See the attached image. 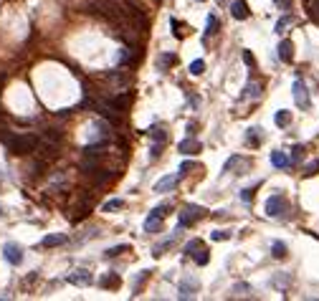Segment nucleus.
<instances>
[{"label": "nucleus", "instance_id": "nucleus-3", "mask_svg": "<svg viewBox=\"0 0 319 301\" xmlns=\"http://www.w3.org/2000/svg\"><path fill=\"white\" fill-rule=\"evenodd\" d=\"M287 213H289V203L281 195H271L266 200V215L269 218H284Z\"/></svg>", "mask_w": 319, "mask_h": 301}, {"label": "nucleus", "instance_id": "nucleus-26", "mask_svg": "<svg viewBox=\"0 0 319 301\" xmlns=\"http://www.w3.org/2000/svg\"><path fill=\"white\" fill-rule=\"evenodd\" d=\"M152 139L160 142V144H165V142H167V132H165L162 127L160 129H152Z\"/></svg>", "mask_w": 319, "mask_h": 301}, {"label": "nucleus", "instance_id": "nucleus-6", "mask_svg": "<svg viewBox=\"0 0 319 301\" xmlns=\"http://www.w3.org/2000/svg\"><path fill=\"white\" fill-rule=\"evenodd\" d=\"M294 99H296V104H299L302 109H309V91H306V86H304L302 79L294 81Z\"/></svg>", "mask_w": 319, "mask_h": 301}, {"label": "nucleus", "instance_id": "nucleus-22", "mask_svg": "<svg viewBox=\"0 0 319 301\" xmlns=\"http://www.w3.org/2000/svg\"><path fill=\"white\" fill-rule=\"evenodd\" d=\"M258 96H261V86H258V84H248L243 99H258Z\"/></svg>", "mask_w": 319, "mask_h": 301}, {"label": "nucleus", "instance_id": "nucleus-28", "mask_svg": "<svg viewBox=\"0 0 319 301\" xmlns=\"http://www.w3.org/2000/svg\"><path fill=\"white\" fill-rule=\"evenodd\" d=\"M203 71H205V63H203V61H193V63H190V74H193V76H200Z\"/></svg>", "mask_w": 319, "mask_h": 301}, {"label": "nucleus", "instance_id": "nucleus-31", "mask_svg": "<svg viewBox=\"0 0 319 301\" xmlns=\"http://www.w3.org/2000/svg\"><path fill=\"white\" fill-rule=\"evenodd\" d=\"M195 167H197L195 162H182V165H180V172H178V175L182 177V175H188L190 170H195Z\"/></svg>", "mask_w": 319, "mask_h": 301}, {"label": "nucleus", "instance_id": "nucleus-17", "mask_svg": "<svg viewBox=\"0 0 319 301\" xmlns=\"http://www.w3.org/2000/svg\"><path fill=\"white\" fill-rule=\"evenodd\" d=\"M63 243H66V236H61V233L56 236V233H53V236H46V238H43L41 246H43V248H56V246H63Z\"/></svg>", "mask_w": 319, "mask_h": 301}, {"label": "nucleus", "instance_id": "nucleus-25", "mask_svg": "<svg viewBox=\"0 0 319 301\" xmlns=\"http://www.w3.org/2000/svg\"><path fill=\"white\" fill-rule=\"evenodd\" d=\"M127 251H129V246L124 243V246H114V248H109L104 256H106V258H114V256H119V253H127Z\"/></svg>", "mask_w": 319, "mask_h": 301}, {"label": "nucleus", "instance_id": "nucleus-19", "mask_svg": "<svg viewBox=\"0 0 319 301\" xmlns=\"http://www.w3.org/2000/svg\"><path fill=\"white\" fill-rule=\"evenodd\" d=\"M273 121H276L279 127H289V124H291V111L279 109V111H276V117H273Z\"/></svg>", "mask_w": 319, "mask_h": 301}, {"label": "nucleus", "instance_id": "nucleus-9", "mask_svg": "<svg viewBox=\"0 0 319 301\" xmlns=\"http://www.w3.org/2000/svg\"><path fill=\"white\" fill-rule=\"evenodd\" d=\"M230 15H233L236 20H246L251 15V10H248V5L243 3V0H233V3H230Z\"/></svg>", "mask_w": 319, "mask_h": 301}, {"label": "nucleus", "instance_id": "nucleus-5", "mask_svg": "<svg viewBox=\"0 0 319 301\" xmlns=\"http://www.w3.org/2000/svg\"><path fill=\"white\" fill-rule=\"evenodd\" d=\"M3 256H5V261L10 266H18L20 261H23V248H20L18 243H5V246H3Z\"/></svg>", "mask_w": 319, "mask_h": 301}, {"label": "nucleus", "instance_id": "nucleus-33", "mask_svg": "<svg viewBox=\"0 0 319 301\" xmlns=\"http://www.w3.org/2000/svg\"><path fill=\"white\" fill-rule=\"evenodd\" d=\"M211 238H213V241H228V238H230V233H228V230H215Z\"/></svg>", "mask_w": 319, "mask_h": 301}, {"label": "nucleus", "instance_id": "nucleus-38", "mask_svg": "<svg viewBox=\"0 0 319 301\" xmlns=\"http://www.w3.org/2000/svg\"><path fill=\"white\" fill-rule=\"evenodd\" d=\"M289 23H291V18H284V20H279V23H276V30L281 33V30H284V28H287Z\"/></svg>", "mask_w": 319, "mask_h": 301}, {"label": "nucleus", "instance_id": "nucleus-21", "mask_svg": "<svg viewBox=\"0 0 319 301\" xmlns=\"http://www.w3.org/2000/svg\"><path fill=\"white\" fill-rule=\"evenodd\" d=\"M306 13L314 23H319V0H306Z\"/></svg>", "mask_w": 319, "mask_h": 301}, {"label": "nucleus", "instance_id": "nucleus-32", "mask_svg": "<svg viewBox=\"0 0 319 301\" xmlns=\"http://www.w3.org/2000/svg\"><path fill=\"white\" fill-rule=\"evenodd\" d=\"M254 190H256V187H246V190H241V200H243V203H251V197H254Z\"/></svg>", "mask_w": 319, "mask_h": 301}, {"label": "nucleus", "instance_id": "nucleus-10", "mask_svg": "<svg viewBox=\"0 0 319 301\" xmlns=\"http://www.w3.org/2000/svg\"><path fill=\"white\" fill-rule=\"evenodd\" d=\"M279 59L284 61V63H291V59H294V43L289 41V38H284L281 43H279Z\"/></svg>", "mask_w": 319, "mask_h": 301}, {"label": "nucleus", "instance_id": "nucleus-13", "mask_svg": "<svg viewBox=\"0 0 319 301\" xmlns=\"http://www.w3.org/2000/svg\"><path fill=\"white\" fill-rule=\"evenodd\" d=\"M175 63H178V56H175V53H170V51H165V53H160V56H157V66H160V71H167V69H172Z\"/></svg>", "mask_w": 319, "mask_h": 301}, {"label": "nucleus", "instance_id": "nucleus-39", "mask_svg": "<svg viewBox=\"0 0 319 301\" xmlns=\"http://www.w3.org/2000/svg\"><path fill=\"white\" fill-rule=\"evenodd\" d=\"M276 5H279L281 10H289V8H291V0H276Z\"/></svg>", "mask_w": 319, "mask_h": 301}, {"label": "nucleus", "instance_id": "nucleus-8", "mask_svg": "<svg viewBox=\"0 0 319 301\" xmlns=\"http://www.w3.org/2000/svg\"><path fill=\"white\" fill-rule=\"evenodd\" d=\"M178 291H180V299H193L195 291H197V281H195V278H182L180 286H178Z\"/></svg>", "mask_w": 319, "mask_h": 301}, {"label": "nucleus", "instance_id": "nucleus-30", "mask_svg": "<svg viewBox=\"0 0 319 301\" xmlns=\"http://www.w3.org/2000/svg\"><path fill=\"white\" fill-rule=\"evenodd\" d=\"M215 26H218V20H215V15H208V26H205V36H213V33H215Z\"/></svg>", "mask_w": 319, "mask_h": 301}, {"label": "nucleus", "instance_id": "nucleus-34", "mask_svg": "<svg viewBox=\"0 0 319 301\" xmlns=\"http://www.w3.org/2000/svg\"><path fill=\"white\" fill-rule=\"evenodd\" d=\"M302 152H304V147H302V144H296V147L291 150V165H294L296 160H299V157H302Z\"/></svg>", "mask_w": 319, "mask_h": 301}, {"label": "nucleus", "instance_id": "nucleus-15", "mask_svg": "<svg viewBox=\"0 0 319 301\" xmlns=\"http://www.w3.org/2000/svg\"><path fill=\"white\" fill-rule=\"evenodd\" d=\"M263 129H256V127H251L248 132H246V144L248 147H258V144L263 142V135H261Z\"/></svg>", "mask_w": 319, "mask_h": 301}, {"label": "nucleus", "instance_id": "nucleus-41", "mask_svg": "<svg viewBox=\"0 0 319 301\" xmlns=\"http://www.w3.org/2000/svg\"><path fill=\"white\" fill-rule=\"evenodd\" d=\"M8 137H10V135H8V129H5L3 124H0V139H3V142H5Z\"/></svg>", "mask_w": 319, "mask_h": 301}, {"label": "nucleus", "instance_id": "nucleus-12", "mask_svg": "<svg viewBox=\"0 0 319 301\" xmlns=\"http://www.w3.org/2000/svg\"><path fill=\"white\" fill-rule=\"evenodd\" d=\"M180 152L182 154H197V152H203V144L197 139H193V137H188V139L180 142Z\"/></svg>", "mask_w": 319, "mask_h": 301}, {"label": "nucleus", "instance_id": "nucleus-20", "mask_svg": "<svg viewBox=\"0 0 319 301\" xmlns=\"http://www.w3.org/2000/svg\"><path fill=\"white\" fill-rule=\"evenodd\" d=\"M287 243H281V241H276V243H273V246H271V256H273V258H287Z\"/></svg>", "mask_w": 319, "mask_h": 301}, {"label": "nucleus", "instance_id": "nucleus-29", "mask_svg": "<svg viewBox=\"0 0 319 301\" xmlns=\"http://www.w3.org/2000/svg\"><path fill=\"white\" fill-rule=\"evenodd\" d=\"M317 172H319V160H314V162H309V165L304 167V175H306V177H312V175H317Z\"/></svg>", "mask_w": 319, "mask_h": 301}, {"label": "nucleus", "instance_id": "nucleus-11", "mask_svg": "<svg viewBox=\"0 0 319 301\" xmlns=\"http://www.w3.org/2000/svg\"><path fill=\"white\" fill-rule=\"evenodd\" d=\"M271 165L276 167V170H287V167L291 165V160L287 157V152H281V150H273V152H271Z\"/></svg>", "mask_w": 319, "mask_h": 301}, {"label": "nucleus", "instance_id": "nucleus-24", "mask_svg": "<svg viewBox=\"0 0 319 301\" xmlns=\"http://www.w3.org/2000/svg\"><path fill=\"white\" fill-rule=\"evenodd\" d=\"M124 203H122V200H119V197H114V200H106V203H104V213H112V210H119V208H122Z\"/></svg>", "mask_w": 319, "mask_h": 301}, {"label": "nucleus", "instance_id": "nucleus-23", "mask_svg": "<svg viewBox=\"0 0 319 301\" xmlns=\"http://www.w3.org/2000/svg\"><path fill=\"white\" fill-rule=\"evenodd\" d=\"M193 258H195L197 266H208V261H211V253H208V248H203V251H197Z\"/></svg>", "mask_w": 319, "mask_h": 301}, {"label": "nucleus", "instance_id": "nucleus-4", "mask_svg": "<svg viewBox=\"0 0 319 301\" xmlns=\"http://www.w3.org/2000/svg\"><path fill=\"white\" fill-rule=\"evenodd\" d=\"M200 218H205V208H197V205H188L180 213V218H178V228H190L195 220H200Z\"/></svg>", "mask_w": 319, "mask_h": 301}, {"label": "nucleus", "instance_id": "nucleus-37", "mask_svg": "<svg viewBox=\"0 0 319 301\" xmlns=\"http://www.w3.org/2000/svg\"><path fill=\"white\" fill-rule=\"evenodd\" d=\"M147 273H150V271H142V273H139V276L135 278V286H137V288H139L142 284H145V281H147Z\"/></svg>", "mask_w": 319, "mask_h": 301}, {"label": "nucleus", "instance_id": "nucleus-14", "mask_svg": "<svg viewBox=\"0 0 319 301\" xmlns=\"http://www.w3.org/2000/svg\"><path fill=\"white\" fill-rule=\"evenodd\" d=\"M119 284H122L119 273H106V276L99 278V286H102V288H119Z\"/></svg>", "mask_w": 319, "mask_h": 301}, {"label": "nucleus", "instance_id": "nucleus-2", "mask_svg": "<svg viewBox=\"0 0 319 301\" xmlns=\"http://www.w3.org/2000/svg\"><path fill=\"white\" fill-rule=\"evenodd\" d=\"M167 210H170L167 203L152 208V213H150L147 220H145V230H147V233H157V230L162 228V218H165V213H167Z\"/></svg>", "mask_w": 319, "mask_h": 301}, {"label": "nucleus", "instance_id": "nucleus-1", "mask_svg": "<svg viewBox=\"0 0 319 301\" xmlns=\"http://www.w3.org/2000/svg\"><path fill=\"white\" fill-rule=\"evenodd\" d=\"M5 144H8V150L13 154H20V157H23V154H30V152L38 150L41 139L36 135H10L5 139Z\"/></svg>", "mask_w": 319, "mask_h": 301}, {"label": "nucleus", "instance_id": "nucleus-40", "mask_svg": "<svg viewBox=\"0 0 319 301\" xmlns=\"http://www.w3.org/2000/svg\"><path fill=\"white\" fill-rule=\"evenodd\" d=\"M243 61H246V66H254V56H251V51H243Z\"/></svg>", "mask_w": 319, "mask_h": 301}, {"label": "nucleus", "instance_id": "nucleus-7", "mask_svg": "<svg viewBox=\"0 0 319 301\" xmlns=\"http://www.w3.org/2000/svg\"><path fill=\"white\" fill-rule=\"evenodd\" d=\"M91 281L94 278H91V273L86 269H76V271L69 273V284H74V286H89Z\"/></svg>", "mask_w": 319, "mask_h": 301}, {"label": "nucleus", "instance_id": "nucleus-27", "mask_svg": "<svg viewBox=\"0 0 319 301\" xmlns=\"http://www.w3.org/2000/svg\"><path fill=\"white\" fill-rule=\"evenodd\" d=\"M241 162H246V160H241L238 154H233V157H230V160H228V162L223 165V172H230V170H233L236 165H241Z\"/></svg>", "mask_w": 319, "mask_h": 301}, {"label": "nucleus", "instance_id": "nucleus-18", "mask_svg": "<svg viewBox=\"0 0 319 301\" xmlns=\"http://www.w3.org/2000/svg\"><path fill=\"white\" fill-rule=\"evenodd\" d=\"M203 248H205V243L200 238H193V241L185 243V253H188V256H195L197 251H203Z\"/></svg>", "mask_w": 319, "mask_h": 301}, {"label": "nucleus", "instance_id": "nucleus-35", "mask_svg": "<svg viewBox=\"0 0 319 301\" xmlns=\"http://www.w3.org/2000/svg\"><path fill=\"white\" fill-rule=\"evenodd\" d=\"M170 246H172V241H165V243H160V246L155 248V256H162V253H165V251H167Z\"/></svg>", "mask_w": 319, "mask_h": 301}, {"label": "nucleus", "instance_id": "nucleus-16", "mask_svg": "<svg viewBox=\"0 0 319 301\" xmlns=\"http://www.w3.org/2000/svg\"><path fill=\"white\" fill-rule=\"evenodd\" d=\"M178 180H180V175H175V177H162V180L155 185V190H157V193H167V190H172V187L178 185Z\"/></svg>", "mask_w": 319, "mask_h": 301}, {"label": "nucleus", "instance_id": "nucleus-36", "mask_svg": "<svg viewBox=\"0 0 319 301\" xmlns=\"http://www.w3.org/2000/svg\"><path fill=\"white\" fill-rule=\"evenodd\" d=\"M170 28H172V36H175V38H180V23H178L175 18H170Z\"/></svg>", "mask_w": 319, "mask_h": 301}]
</instances>
